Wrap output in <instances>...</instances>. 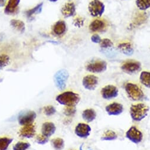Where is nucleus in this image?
<instances>
[{
	"mask_svg": "<svg viewBox=\"0 0 150 150\" xmlns=\"http://www.w3.org/2000/svg\"><path fill=\"white\" fill-rule=\"evenodd\" d=\"M56 100L66 106H75L80 101L79 95L71 91H66L59 95Z\"/></svg>",
	"mask_w": 150,
	"mask_h": 150,
	"instance_id": "nucleus-1",
	"label": "nucleus"
},
{
	"mask_svg": "<svg viewBox=\"0 0 150 150\" xmlns=\"http://www.w3.org/2000/svg\"><path fill=\"white\" fill-rule=\"evenodd\" d=\"M149 107L144 103L132 105L130 108V115L135 121H141L148 115Z\"/></svg>",
	"mask_w": 150,
	"mask_h": 150,
	"instance_id": "nucleus-2",
	"label": "nucleus"
},
{
	"mask_svg": "<svg viewBox=\"0 0 150 150\" xmlns=\"http://www.w3.org/2000/svg\"><path fill=\"white\" fill-rule=\"evenodd\" d=\"M125 90L128 98L134 101L141 100L145 97L143 91L137 84L127 83L125 85Z\"/></svg>",
	"mask_w": 150,
	"mask_h": 150,
	"instance_id": "nucleus-3",
	"label": "nucleus"
},
{
	"mask_svg": "<svg viewBox=\"0 0 150 150\" xmlns=\"http://www.w3.org/2000/svg\"><path fill=\"white\" fill-rule=\"evenodd\" d=\"M105 9L104 4L99 0H92L88 6L89 11L93 17H101L105 12Z\"/></svg>",
	"mask_w": 150,
	"mask_h": 150,
	"instance_id": "nucleus-4",
	"label": "nucleus"
},
{
	"mask_svg": "<svg viewBox=\"0 0 150 150\" xmlns=\"http://www.w3.org/2000/svg\"><path fill=\"white\" fill-rule=\"evenodd\" d=\"M69 78V73L66 70L58 71L54 76V82L59 90H63L66 86V82Z\"/></svg>",
	"mask_w": 150,
	"mask_h": 150,
	"instance_id": "nucleus-5",
	"label": "nucleus"
},
{
	"mask_svg": "<svg viewBox=\"0 0 150 150\" xmlns=\"http://www.w3.org/2000/svg\"><path fill=\"white\" fill-rule=\"evenodd\" d=\"M123 71L128 74H132L139 71L141 69V63L135 60H127L121 66Z\"/></svg>",
	"mask_w": 150,
	"mask_h": 150,
	"instance_id": "nucleus-6",
	"label": "nucleus"
},
{
	"mask_svg": "<svg viewBox=\"0 0 150 150\" xmlns=\"http://www.w3.org/2000/svg\"><path fill=\"white\" fill-rule=\"evenodd\" d=\"M107 69V63L103 60H96L87 64L86 69L87 71L99 73L105 71Z\"/></svg>",
	"mask_w": 150,
	"mask_h": 150,
	"instance_id": "nucleus-7",
	"label": "nucleus"
},
{
	"mask_svg": "<svg viewBox=\"0 0 150 150\" xmlns=\"http://www.w3.org/2000/svg\"><path fill=\"white\" fill-rule=\"evenodd\" d=\"M118 89L114 85H107L103 88L100 91L102 97L106 100H110L118 96Z\"/></svg>",
	"mask_w": 150,
	"mask_h": 150,
	"instance_id": "nucleus-8",
	"label": "nucleus"
},
{
	"mask_svg": "<svg viewBox=\"0 0 150 150\" xmlns=\"http://www.w3.org/2000/svg\"><path fill=\"white\" fill-rule=\"evenodd\" d=\"M126 137L135 144H139L142 141V133L135 127H131L126 132Z\"/></svg>",
	"mask_w": 150,
	"mask_h": 150,
	"instance_id": "nucleus-9",
	"label": "nucleus"
},
{
	"mask_svg": "<svg viewBox=\"0 0 150 150\" xmlns=\"http://www.w3.org/2000/svg\"><path fill=\"white\" fill-rule=\"evenodd\" d=\"M89 27L93 33H103L107 30L108 23L105 20L96 19L91 22Z\"/></svg>",
	"mask_w": 150,
	"mask_h": 150,
	"instance_id": "nucleus-10",
	"label": "nucleus"
},
{
	"mask_svg": "<svg viewBox=\"0 0 150 150\" xmlns=\"http://www.w3.org/2000/svg\"><path fill=\"white\" fill-rule=\"evenodd\" d=\"M82 83L86 89L93 91L95 90L98 86V78L95 75L89 74L83 78Z\"/></svg>",
	"mask_w": 150,
	"mask_h": 150,
	"instance_id": "nucleus-11",
	"label": "nucleus"
},
{
	"mask_svg": "<svg viewBox=\"0 0 150 150\" xmlns=\"http://www.w3.org/2000/svg\"><path fill=\"white\" fill-rule=\"evenodd\" d=\"M36 118V114L34 111H28L26 113L21 115L18 119V123L22 125H28L33 124V122Z\"/></svg>",
	"mask_w": 150,
	"mask_h": 150,
	"instance_id": "nucleus-12",
	"label": "nucleus"
},
{
	"mask_svg": "<svg viewBox=\"0 0 150 150\" xmlns=\"http://www.w3.org/2000/svg\"><path fill=\"white\" fill-rule=\"evenodd\" d=\"M91 132V127L85 123L78 124L74 129V132L76 135L82 138H88L90 135Z\"/></svg>",
	"mask_w": 150,
	"mask_h": 150,
	"instance_id": "nucleus-13",
	"label": "nucleus"
},
{
	"mask_svg": "<svg viewBox=\"0 0 150 150\" xmlns=\"http://www.w3.org/2000/svg\"><path fill=\"white\" fill-rule=\"evenodd\" d=\"M106 112L109 115H119L121 114L124 111V107L122 105L117 102H113L105 108Z\"/></svg>",
	"mask_w": 150,
	"mask_h": 150,
	"instance_id": "nucleus-14",
	"label": "nucleus"
},
{
	"mask_svg": "<svg viewBox=\"0 0 150 150\" xmlns=\"http://www.w3.org/2000/svg\"><path fill=\"white\" fill-rule=\"evenodd\" d=\"M20 0H8L6 6L4 13L7 15H13L18 11V6Z\"/></svg>",
	"mask_w": 150,
	"mask_h": 150,
	"instance_id": "nucleus-15",
	"label": "nucleus"
},
{
	"mask_svg": "<svg viewBox=\"0 0 150 150\" xmlns=\"http://www.w3.org/2000/svg\"><path fill=\"white\" fill-rule=\"evenodd\" d=\"M35 128L33 124L23 126L19 131L20 136L23 138H31L35 135Z\"/></svg>",
	"mask_w": 150,
	"mask_h": 150,
	"instance_id": "nucleus-16",
	"label": "nucleus"
},
{
	"mask_svg": "<svg viewBox=\"0 0 150 150\" xmlns=\"http://www.w3.org/2000/svg\"><path fill=\"white\" fill-rule=\"evenodd\" d=\"M61 12L66 18L72 17L76 13V7L73 2L66 3L63 6Z\"/></svg>",
	"mask_w": 150,
	"mask_h": 150,
	"instance_id": "nucleus-17",
	"label": "nucleus"
},
{
	"mask_svg": "<svg viewBox=\"0 0 150 150\" xmlns=\"http://www.w3.org/2000/svg\"><path fill=\"white\" fill-rule=\"evenodd\" d=\"M66 23L63 20H59L53 26L52 32L56 36H61L66 33Z\"/></svg>",
	"mask_w": 150,
	"mask_h": 150,
	"instance_id": "nucleus-18",
	"label": "nucleus"
},
{
	"mask_svg": "<svg viewBox=\"0 0 150 150\" xmlns=\"http://www.w3.org/2000/svg\"><path fill=\"white\" fill-rule=\"evenodd\" d=\"M56 129L55 125L52 122H46L42 127V134L49 138L53 135Z\"/></svg>",
	"mask_w": 150,
	"mask_h": 150,
	"instance_id": "nucleus-19",
	"label": "nucleus"
},
{
	"mask_svg": "<svg viewBox=\"0 0 150 150\" xmlns=\"http://www.w3.org/2000/svg\"><path fill=\"white\" fill-rule=\"evenodd\" d=\"M118 48L122 53L127 56H131L134 53V48L132 45L129 42L120 43Z\"/></svg>",
	"mask_w": 150,
	"mask_h": 150,
	"instance_id": "nucleus-20",
	"label": "nucleus"
},
{
	"mask_svg": "<svg viewBox=\"0 0 150 150\" xmlns=\"http://www.w3.org/2000/svg\"><path fill=\"white\" fill-rule=\"evenodd\" d=\"M96 117V113L95 110L92 109H87L83 110L82 113V118L87 122H92Z\"/></svg>",
	"mask_w": 150,
	"mask_h": 150,
	"instance_id": "nucleus-21",
	"label": "nucleus"
},
{
	"mask_svg": "<svg viewBox=\"0 0 150 150\" xmlns=\"http://www.w3.org/2000/svg\"><path fill=\"white\" fill-rule=\"evenodd\" d=\"M141 83L148 88H150V72L142 71L139 77Z\"/></svg>",
	"mask_w": 150,
	"mask_h": 150,
	"instance_id": "nucleus-22",
	"label": "nucleus"
},
{
	"mask_svg": "<svg viewBox=\"0 0 150 150\" xmlns=\"http://www.w3.org/2000/svg\"><path fill=\"white\" fill-rule=\"evenodd\" d=\"M11 25L17 31L24 33L25 31V24L24 22L18 20H12L10 22Z\"/></svg>",
	"mask_w": 150,
	"mask_h": 150,
	"instance_id": "nucleus-23",
	"label": "nucleus"
},
{
	"mask_svg": "<svg viewBox=\"0 0 150 150\" xmlns=\"http://www.w3.org/2000/svg\"><path fill=\"white\" fill-rule=\"evenodd\" d=\"M12 141L13 139L10 137H0V150H7Z\"/></svg>",
	"mask_w": 150,
	"mask_h": 150,
	"instance_id": "nucleus-24",
	"label": "nucleus"
},
{
	"mask_svg": "<svg viewBox=\"0 0 150 150\" xmlns=\"http://www.w3.org/2000/svg\"><path fill=\"white\" fill-rule=\"evenodd\" d=\"M117 137L118 136L114 131L108 130L103 134V135L101 137V139L102 141H113L115 140Z\"/></svg>",
	"mask_w": 150,
	"mask_h": 150,
	"instance_id": "nucleus-25",
	"label": "nucleus"
},
{
	"mask_svg": "<svg viewBox=\"0 0 150 150\" xmlns=\"http://www.w3.org/2000/svg\"><path fill=\"white\" fill-rule=\"evenodd\" d=\"M52 144L56 150H62L64 146V142L62 138H55L52 140Z\"/></svg>",
	"mask_w": 150,
	"mask_h": 150,
	"instance_id": "nucleus-26",
	"label": "nucleus"
},
{
	"mask_svg": "<svg viewBox=\"0 0 150 150\" xmlns=\"http://www.w3.org/2000/svg\"><path fill=\"white\" fill-rule=\"evenodd\" d=\"M135 3L140 10L144 11L150 8V0H136Z\"/></svg>",
	"mask_w": 150,
	"mask_h": 150,
	"instance_id": "nucleus-27",
	"label": "nucleus"
},
{
	"mask_svg": "<svg viewBox=\"0 0 150 150\" xmlns=\"http://www.w3.org/2000/svg\"><path fill=\"white\" fill-rule=\"evenodd\" d=\"M30 146V144L28 142L19 141L14 145L13 150H27Z\"/></svg>",
	"mask_w": 150,
	"mask_h": 150,
	"instance_id": "nucleus-28",
	"label": "nucleus"
},
{
	"mask_svg": "<svg viewBox=\"0 0 150 150\" xmlns=\"http://www.w3.org/2000/svg\"><path fill=\"white\" fill-rule=\"evenodd\" d=\"M10 63V57L7 54L0 55V69L7 66Z\"/></svg>",
	"mask_w": 150,
	"mask_h": 150,
	"instance_id": "nucleus-29",
	"label": "nucleus"
},
{
	"mask_svg": "<svg viewBox=\"0 0 150 150\" xmlns=\"http://www.w3.org/2000/svg\"><path fill=\"white\" fill-rule=\"evenodd\" d=\"M42 6H43V3H41L39 5L36 6L35 7H34V8H32V9L27 11V17H31L33 14L40 13L41 11H42Z\"/></svg>",
	"mask_w": 150,
	"mask_h": 150,
	"instance_id": "nucleus-30",
	"label": "nucleus"
},
{
	"mask_svg": "<svg viewBox=\"0 0 150 150\" xmlns=\"http://www.w3.org/2000/svg\"><path fill=\"white\" fill-rule=\"evenodd\" d=\"M99 44H100V47L102 49H108V48L112 47L114 46V44L112 43V42L108 39H102Z\"/></svg>",
	"mask_w": 150,
	"mask_h": 150,
	"instance_id": "nucleus-31",
	"label": "nucleus"
},
{
	"mask_svg": "<svg viewBox=\"0 0 150 150\" xmlns=\"http://www.w3.org/2000/svg\"><path fill=\"white\" fill-rule=\"evenodd\" d=\"M35 141L38 144L43 145L47 142L48 138L43 135L42 134H39L35 137Z\"/></svg>",
	"mask_w": 150,
	"mask_h": 150,
	"instance_id": "nucleus-32",
	"label": "nucleus"
},
{
	"mask_svg": "<svg viewBox=\"0 0 150 150\" xmlns=\"http://www.w3.org/2000/svg\"><path fill=\"white\" fill-rule=\"evenodd\" d=\"M56 109L52 105H49L44 108L43 112L45 115L47 116H52L56 113Z\"/></svg>",
	"mask_w": 150,
	"mask_h": 150,
	"instance_id": "nucleus-33",
	"label": "nucleus"
},
{
	"mask_svg": "<svg viewBox=\"0 0 150 150\" xmlns=\"http://www.w3.org/2000/svg\"><path fill=\"white\" fill-rule=\"evenodd\" d=\"M76 113L74 106H66L64 109V114L67 116H71Z\"/></svg>",
	"mask_w": 150,
	"mask_h": 150,
	"instance_id": "nucleus-34",
	"label": "nucleus"
},
{
	"mask_svg": "<svg viewBox=\"0 0 150 150\" xmlns=\"http://www.w3.org/2000/svg\"><path fill=\"white\" fill-rule=\"evenodd\" d=\"M84 19L79 17H77L75 18L73 20V24L74 25V26H76L77 27H81L84 23Z\"/></svg>",
	"mask_w": 150,
	"mask_h": 150,
	"instance_id": "nucleus-35",
	"label": "nucleus"
},
{
	"mask_svg": "<svg viewBox=\"0 0 150 150\" xmlns=\"http://www.w3.org/2000/svg\"><path fill=\"white\" fill-rule=\"evenodd\" d=\"M101 40L102 39L97 34H94L91 37V41L94 43H100Z\"/></svg>",
	"mask_w": 150,
	"mask_h": 150,
	"instance_id": "nucleus-36",
	"label": "nucleus"
},
{
	"mask_svg": "<svg viewBox=\"0 0 150 150\" xmlns=\"http://www.w3.org/2000/svg\"><path fill=\"white\" fill-rule=\"evenodd\" d=\"M7 0H0V7H3L6 6Z\"/></svg>",
	"mask_w": 150,
	"mask_h": 150,
	"instance_id": "nucleus-37",
	"label": "nucleus"
},
{
	"mask_svg": "<svg viewBox=\"0 0 150 150\" xmlns=\"http://www.w3.org/2000/svg\"><path fill=\"white\" fill-rule=\"evenodd\" d=\"M49 1H50L51 2H56V1H59V0H49Z\"/></svg>",
	"mask_w": 150,
	"mask_h": 150,
	"instance_id": "nucleus-38",
	"label": "nucleus"
}]
</instances>
